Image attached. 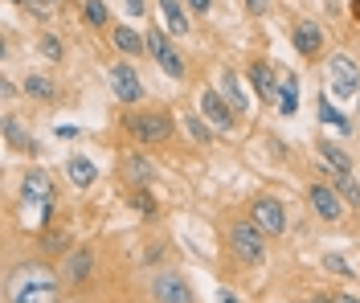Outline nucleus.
<instances>
[{"instance_id":"nucleus-40","label":"nucleus","mask_w":360,"mask_h":303,"mask_svg":"<svg viewBox=\"0 0 360 303\" xmlns=\"http://www.w3.org/2000/svg\"><path fill=\"white\" fill-rule=\"evenodd\" d=\"M13 4H25V0H13Z\"/></svg>"},{"instance_id":"nucleus-33","label":"nucleus","mask_w":360,"mask_h":303,"mask_svg":"<svg viewBox=\"0 0 360 303\" xmlns=\"http://www.w3.org/2000/svg\"><path fill=\"white\" fill-rule=\"evenodd\" d=\"M266 4H270V0H246V8H254V13H262Z\"/></svg>"},{"instance_id":"nucleus-1","label":"nucleus","mask_w":360,"mask_h":303,"mask_svg":"<svg viewBox=\"0 0 360 303\" xmlns=\"http://www.w3.org/2000/svg\"><path fill=\"white\" fill-rule=\"evenodd\" d=\"M266 233H262V226L258 221H233L229 226V250H233V258L242 262V266H258L262 258H266V242H262Z\"/></svg>"},{"instance_id":"nucleus-3","label":"nucleus","mask_w":360,"mask_h":303,"mask_svg":"<svg viewBox=\"0 0 360 303\" xmlns=\"http://www.w3.org/2000/svg\"><path fill=\"white\" fill-rule=\"evenodd\" d=\"M328 78H332V94H336V98H356L360 94V66L348 53H332Z\"/></svg>"},{"instance_id":"nucleus-13","label":"nucleus","mask_w":360,"mask_h":303,"mask_svg":"<svg viewBox=\"0 0 360 303\" xmlns=\"http://www.w3.org/2000/svg\"><path fill=\"white\" fill-rule=\"evenodd\" d=\"M291 41H295V49H299L303 58H315V53L323 49V29H319L315 21H303V25H295Z\"/></svg>"},{"instance_id":"nucleus-23","label":"nucleus","mask_w":360,"mask_h":303,"mask_svg":"<svg viewBox=\"0 0 360 303\" xmlns=\"http://www.w3.org/2000/svg\"><path fill=\"white\" fill-rule=\"evenodd\" d=\"M180 127L188 131V140L209 143V127H205V119H201V115H193V111H188V115H180Z\"/></svg>"},{"instance_id":"nucleus-5","label":"nucleus","mask_w":360,"mask_h":303,"mask_svg":"<svg viewBox=\"0 0 360 303\" xmlns=\"http://www.w3.org/2000/svg\"><path fill=\"white\" fill-rule=\"evenodd\" d=\"M143 37H148V49H152V58L160 62V70L168 74V78H184V58L168 46V29H152Z\"/></svg>"},{"instance_id":"nucleus-19","label":"nucleus","mask_w":360,"mask_h":303,"mask_svg":"<svg viewBox=\"0 0 360 303\" xmlns=\"http://www.w3.org/2000/svg\"><path fill=\"white\" fill-rule=\"evenodd\" d=\"M221 91H225V103H229L238 115L250 107V98H246V91H242V82H238V74L233 70H221Z\"/></svg>"},{"instance_id":"nucleus-34","label":"nucleus","mask_w":360,"mask_h":303,"mask_svg":"<svg viewBox=\"0 0 360 303\" xmlns=\"http://www.w3.org/2000/svg\"><path fill=\"white\" fill-rule=\"evenodd\" d=\"M217 303H238V295H233V291H221V295H217Z\"/></svg>"},{"instance_id":"nucleus-6","label":"nucleus","mask_w":360,"mask_h":303,"mask_svg":"<svg viewBox=\"0 0 360 303\" xmlns=\"http://www.w3.org/2000/svg\"><path fill=\"white\" fill-rule=\"evenodd\" d=\"M250 217H254V221L262 226V233H270V238H278V233L287 230V213H283V205H278L274 197H254Z\"/></svg>"},{"instance_id":"nucleus-38","label":"nucleus","mask_w":360,"mask_h":303,"mask_svg":"<svg viewBox=\"0 0 360 303\" xmlns=\"http://www.w3.org/2000/svg\"><path fill=\"white\" fill-rule=\"evenodd\" d=\"M352 13H356V21H360V0H356V8H352Z\"/></svg>"},{"instance_id":"nucleus-4","label":"nucleus","mask_w":360,"mask_h":303,"mask_svg":"<svg viewBox=\"0 0 360 303\" xmlns=\"http://www.w3.org/2000/svg\"><path fill=\"white\" fill-rule=\"evenodd\" d=\"M127 131L139 143H164L172 136V119L164 115V111H139V115L127 119Z\"/></svg>"},{"instance_id":"nucleus-12","label":"nucleus","mask_w":360,"mask_h":303,"mask_svg":"<svg viewBox=\"0 0 360 303\" xmlns=\"http://www.w3.org/2000/svg\"><path fill=\"white\" fill-rule=\"evenodd\" d=\"M90 271H94V250H90V246H82V250H74V254L66 258V271H62V279H66L70 287H78V283L90 279Z\"/></svg>"},{"instance_id":"nucleus-37","label":"nucleus","mask_w":360,"mask_h":303,"mask_svg":"<svg viewBox=\"0 0 360 303\" xmlns=\"http://www.w3.org/2000/svg\"><path fill=\"white\" fill-rule=\"evenodd\" d=\"M340 303H360L356 295H340Z\"/></svg>"},{"instance_id":"nucleus-7","label":"nucleus","mask_w":360,"mask_h":303,"mask_svg":"<svg viewBox=\"0 0 360 303\" xmlns=\"http://www.w3.org/2000/svg\"><path fill=\"white\" fill-rule=\"evenodd\" d=\"M152 295L160 303H193V291H188V283L180 279L176 271H160L156 283H152Z\"/></svg>"},{"instance_id":"nucleus-29","label":"nucleus","mask_w":360,"mask_h":303,"mask_svg":"<svg viewBox=\"0 0 360 303\" xmlns=\"http://www.w3.org/2000/svg\"><path fill=\"white\" fill-rule=\"evenodd\" d=\"M41 53L58 62V58H62V41H58V37H45V41H41Z\"/></svg>"},{"instance_id":"nucleus-36","label":"nucleus","mask_w":360,"mask_h":303,"mask_svg":"<svg viewBox=\"0 0 360 303\" xmlns=\"http://www.w3.org/2000/svg\"><path fill=\"white\" fill-rule=\"evenodd\" d=\"M311 303H340V299H332V295L323 291V295H311Z\"/></svg>"},{"instance_id":"nucleus-15","label":"nucleus","mask_w":360,"mask_h":303,"mask_svg":"<svg viewBox=\"0 0 360 303\" xmlns=\"http://www.w3.org/2000/svg\"><path fill=\"white\" fill-rule=\"evenodd\" d=\"M160 17H164V29L172 37H188V17H184L180 0H160Z\"/></svg>"},{"instance_id":"nucleus-20","label":"nucleus","mask_w":360,"mask_h":303,"mask_svg":"<svg viewBox=\"0 0 360 303\" xmlns=\"http://www.w3.org/2000/svg\"><path fill=\"white\" fill-rule=\"evenodd\" d=\"M274 107H278V115H295V111H299V78H295V74H287V78L278 82V103H274Z\"/></svg>"},{"instance_id":"nucleus-30","label":"nucleus","mask_w":360,"mask_h":303,"mask_svg":"<svg viewBox=\"0 0 360 303\" xmlns=\"http://www.w3.org/2000/svg\"><path fill=\"white\" fill-rule=\"evenodd\" d=\"M45 250H66V230L62 233H45Z\"/></svg>"},{"instance_id":"nucleus-27","label":"nucleus","mask_w":360,"mask_h":303,"mask_svg":"<svg viewBox=\"0 0 360 303\" xmlns=\"http://www.w3.org/2000/svg\"><path fill=\"white\" fill-rule=\"evenodd\" d=\"M25 4H29V13H37V17H53L62 0H25Z\"/></svg>"},{"instance_id":"nucleus-9","label":"nucleus","mask_w":360,"mask_h":303,"mask_svg":"<svg viewBox=\"0 0 360 303\" xmlns=\"http://www.w3.org/2000/svg\"><path fill=\"white\" fill-rule=\"evenodd\" d=\"M111 91H115V98H123V103H139V98H143V82H139V74H135L127 62H119V66H111Z\"/></svg>"},{"instance_id":"nucleus-21","label":"nucleus","mask_w":360,"mask_h":303,"mask_svg":"<svg viewBox=\"0 0 360 303\" xmlns=\"http://www.w3.org/2000/svg\"><path fill=\"white\" fill-rule=\"evenodd\" d=\"M319 160H328V168H332V172H336V176H344V172H348V152H344V148H340V143H319Z\"/></svg>"},{"instance_id":"nucleus-31","label":"nucleus","mask_w":360,"mask_h":303,"mask_svg":"<svg viewBox=\"0 0 360 303\" xmlns=\"http://www.w3.org/2000/svg\"><path fill=\"white\" fill-rule=\"evenodd\" d=\"M131 201H135V205H139V209H143V213H152V209H156V205H152V201H148V193H143V188H139V193H135Z\"/></svg>"},{"instance_id":"nucleus-28","label":"nucleus","mask_w":360,"mask_h":303,"mask_svg":"<svg viewBox=\"0 0 360 303\" xmlns=\"http://www.w3.org/2000/svg\"><path fill=\"white\" fill-rule=\"evenodd\" d=\"M323 266H328V271H336V275H352V266H348L340 254H328V258H323Z\"/></svg>"},{"instance_id":"nucleus-24","label":"nucleus","mask_w":360,"mask_h":303,"mask_svg":"<svg viewBox=\"0 0 360 303\" xmlns=\"http://www.w3.org/2000/svg\"><path fill=\"white\" fill-rule=\"evenodd\" d=\"M25 94H33V98L49 103V98H53V82L41 78V74H33V78H25Z\"/></svg>"},{"instance_id":"nucleus-25","label":"nucleus","mask_w":360,"mask_h":303,"mask_svg":"<svg viewBox=\"0 0 360 303\" xmlns=\"http://www.w3.org/2000/svg\"><path fill=\"white\" fill-rule=\"evenodd\" d=\"M336 185H340V197H344V201H352V205H360V185L352 181V172H344V176H336Z\"/></svg>"},{"instance_id":"nucleus-11","label":"nucleus","mask_w":360,"mask_h":303,"mask_svg":"<svg viewBox=\"0 0 360 303\" xmlns=\"http://www.w3.org/2000/svg\"><path fill=\"white\" fill-rule=\"evenodd\" d=\"M311 209L323 217V221H340V213H344V205H340V197H336V188H328V185H311Z\"/></svg>"},{"instance_id":"nucleus-35","label":"nucleus","mask_w":360,"mask_h":303,"mask_svg":"<svg viewBox=\"0 0 360 303\" xmlns=\"http://www.w3.org/2000/svg\"><path fill=\"white\" fill-rule=\"evenodd\" d=\"M188 4H193V8H197V13H205V8H209V4H213V0H188Z\"/></svg>"},{"instance_id":"nucleus-26","label":"nucleus","mask_w":360,"mask_h":303,"mask_svg":"<svg viewBox=\"0 0 360 303\" xmlns=\"http://www.w3.org/2000/svg\"><path fill=\"white\" fill-rule=\"evenodd\" d=\"M82 13H86V21L107 25V4H103V0H86V4H82Z\"/></svg>"},{"instance_id":"nucleus-8","label":"nucleus","mask_w":360,"mask_h":303,"mask_svg":"<svg viewBox=\"0 0 360 303\" xmlns=\"http://www.w3.org/2000/svg\"><path fill=\"white\" fill-rule=\"evenodd\" d=\"M13 303H58V283L45 279V275H29V279L17 287Z\"/></svg>"},{"instance_id":"nucleus-2","label":"nucleus","mask_w":360,"mask_h":303,"mask_svg":"<svg viewBox=\"0 0 360 303\" xmlns=\"http://www.w3.org/2000/svg\"><path fill=\"white\" fill-rule=\"evenodd\" d=\"M21 201H25V209L33 205V226L37 230H45V221H49V213H53V181L45 176L41 168H33L29 176H25V185H21Z\"/></svg>"},{"instance_id":"nucleus-10","label":"nucleus","mask_w":360,"mask_h":303,"mask_svg":"<svg viewBox=\"0 0 360 303\" xmlns=\"http://www.w3.org/2000/svg\"><path fill=\"white\" fill-rule=\"evenodd\" d=\"M201 111H205V119H209L217 131H229V123H233V115H238V111H233L217 91H205L201 94Z\"/></svg>"},{"instance_id":"nucleus-17","label":"nucleus","mask_w":360,"mask_h":303,"mask_svg":"<svg viewBox=\"0 0 360 303\" xmlns=\"http://www.w3.org/2000/svg\"><path fill=\"white\" fill-rule=\"evenodd\" d=\"M66 176L78 188H86V185H94L98 168H94V160H90V156H70V160H66Z\"/></svg>"},{"instance_id":"nucleus-39","label":"nucleus","mask_w":360,"mask_h":303,"mask_svg":"<svg viewBox=\"0 0 360 303\" xmlns=\"http://www.w3.org/2000/svg\"><path fill=\"white\" fill-rule=\"evenodd\" d=\"M356 119H360V94H356Z\"/></svg>"},{"instance_id":"nucleus-32","label":"nucleus","mask_w":360,"mask_h":303,"mask_svg":"<svg viewBox=\"0 0 360 303\" xmlns=\"http://www.w3.org/2000/svg\"><path fill=\"white\" fill-rule=\"evenodd\" d=\"M123 8H127V17H139L143 13V0H123Z\"/></svg>"},{"instance_id":"nucleus-16","label":"nucleus","mask_w":360,"mask_h":303,"mask_svg":"<svg viewBox=\"0 0 360 303\" xmlns=\"http://www.w3.org/2000/svg\"><path fill=\"white\" fill-rule=\"evenodd\" d=\"M123 176H127L131 185H152V181H156V164L148 160V156H127V160H123Z\"/></svg>"},{"instance_id":"nucleus-14","label":"nucleus","mask_w":360,"mask_h":303,"mask_svg":"<svg viewBox=\"0 0 360 303\" xmlns=\"http://www.w3.org/2000/svg\"><path fill=\"white\" fill-rule=\"evenodd\" d=\"M250 82H254L258 98H266V103H278V82H283V78H274V70H270L266 62H254V66H250Z\"/></svg>"},{"instance_id":"nucleus-18","label":"nucleus","mask_w":360,"mask_h":303,"mask_svg":"<svg viewBox=\"0 0 360 303\" xmlns=\"http://www.w3.org/2000/svg\"><path fill=\"white\" fill-rule=\"evenodd\" d=\"M111 41L123 49L127 58H135V53H143V49H148V37H143V33H135L131 25H119V29L111 33Z\"/></svg>"},{"instance_id":"nucleus-22","label":"nucleus","mask_w":360,"mask_h":303,"mask_svg":"<svg viewBox=\"0 0 360 303\" xmlns=\"http://www.w3.org/2000/svg\"><path fill=\"white\" fill-rule=\"evenodd\" d=\"M319 119H323V123H332L336 131H352V119L344 115V111H336L332 103H323V98H319Z\"/></svg>"}]
</instances>
